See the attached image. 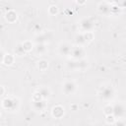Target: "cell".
I'll return each mask as SVG.
<instances>
[{"instance_id": "obj_1", "label": "cell", "mask_w": 126, "mask_h": 126, "mask_svg": "<svg viewBox=\"0 0 126 126\" xmlns=\"http://www.w3.org/2000/svg\"><path fill=\"white\" fill-rule=\"evenodd\" d=\"M112 112H114V114L118 117H122L124 116V113H125V108H124V105L121 104V103H118L117 105H115V107L112 108Z\"/></svg>"}, {"instance_id": "obj_2", "label": "cell", "mask_w": 126, "mask_h": 126, "mask_svg": "<svg viewBox=\"0 0 126 126\" xmlns=\"http://www.w3.org/2000/svg\"><path fill=\"white\" fill-rule=\"evenodd\" d=\"M75 90V84L73 82H66L64 84V87H63V91L66 94H72Z\"/></svg>"}, {"instance_id": "obj_3", "label": "cell", "mask_w": 126, "mask_h": 126, "mask_svg": "<svg viewBox=\"0 0 126 126\" xmlns=\"http://www.w3.org/2000/svg\"><path fill=\"white\" fill-rule=\"evenodd\" d=\"M102 97L103 98H109V97H111L112 95H113V91L111 90V89H104V91H103V93H102Z\"/></svg>"}, {"instance_id": "obj_4", "label": "cell", "mask_w": 126, "mask_h": 126, "mask_svg": "<svg viewBox=\"0 0 126 126\" xmlns=\"http://www.w3.org/2000/svg\"><path fill=\"white\" fill-rule=\"evenodd\" d=\"M3 59H4V54H3L2 51H0V62L3 61Z\"/></svg>"}]
</instances>
